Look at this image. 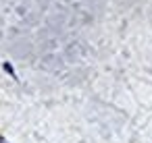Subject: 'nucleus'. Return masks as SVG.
I'll use <instances>...</instances> for the list:
<instances>
[]
</instances>
